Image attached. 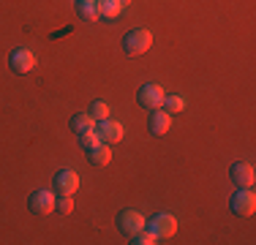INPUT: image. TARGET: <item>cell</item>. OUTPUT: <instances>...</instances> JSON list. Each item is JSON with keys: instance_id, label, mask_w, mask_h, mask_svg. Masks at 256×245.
Masks as SVG:
<instances>
[{"instance_id": "obj_1", "label": "cell", "mask_w": 256, "mask_h": 245, "mask_svg": "<svg viewBox=\"0 0 256 245\" xmlns=\"http://www.w3.org/2000/svg\"><path fill=\"white\" fill-rule=\"evenodd\" d=\"M150 46H153V33H150V30H144V28L131 30V33L123 38V49H126V54H131V58L144 54Z\"/></svg>"}, {"instance_id": "obj_2", "label": "cell", "mask_w": 256, "mask_h": 245, "mask_svg": "<svg viewBox=\"0 0 256 245\" xmlns=\"http://www.w3.org/2000/svg\"><path fill=\"white\" fill-rule=\"evenodd\" d=\"M229 210L234 212V216L240 218H248L256 212V194L251 191V188H237V194L232 196L229 202Z\"/></svg>"}, {"instance_id": "obj_3", "label": "cell", "mask_w": 256, "mask_h": 245, "mask_svg": "<svg viewBox=\"0 0 256 245\" xmlns=\"http://www.w3.org/2000/svg\"><path fill=\"white\" fill-rule=\"evenodd\" d=\"M54 199H58L54 191H33L28 199V210L38 218H46L54 210Z\"/></svg>"}, {"instance_id": "obj_4", "label": "cell", "mask_w": 256, "mask_h": 245, "mask_svg": "<svg viewBox=\"0 0 256 245\" xmlns=\"http://www.w3.org/2000/svg\"><path fill=\"white\" fill-rule=\"evenodd\" d=\"M93 131L98 134V139H101L104 144H109V147H112V144H118L120 139H123L126 128H123V122L109 120V118H106V120H98V122H96V126H93Z\"/></svg>"}, {"instance_id": "obj_5", "label": "cell", "mask_w": 256, "mask_h": 245, "mask_svg": "<svg viewBox=\"0 0 256 245\" xmlns=\"http://www.w3.org/2000/svg\"><path fill=\"white\" fill-rule=\"evenodd\" d=\"M144 226H148V220H144V216L139 210H123L118 216V229H120V234H126V237H131V234H136V232H142Z\"/></svg>"}, {"instance_id": "obj_6", "label": "cell", "mask_w": 256, "mask_h": 245, "mask_svg": "<svg viewBox=\"0 0 256 245\" xmlns=\"http://www.w3.org/2000/svg\"><path fill=\"white\" fill-rule=\"evenodd\" d=\"M164 88H158V84H142V88H139V93H136V104L142 109H150V112H153V109H161V104H164Z\"/></svg>"}, {"instance_id": "obj_7", "label": "cell", "mask_w": 256, "mask_h": 245, "mask_svg": "<svg viewBox=\"0 0 256 245\" xmlns=\"http://www.w3.org/2000/svg\"><path fill=\"white\" fill-rule=\"evenodd\" d=\"M150 232H153L158 240L174 237V232H178V218H174L172 212H158V216H153V220H150Z\"/></svg>"}, {"instance_id": "obj_8", "label": "cell", "mask_w": 256, "mask_h": 245, "mask_svg": "<svg viewBox=\"0 0 256 245\" xmlns=\"http://www.w3.org/2000/svg\"><path fill=\"white\" fill-rule=\"evenodd\" d=\"M52 191L58 194V196H63V194L74 196L79 191V174H76L74 169L58 172V174H54V182H52Z\"/></svg>"}, {"instance_id": "obj_9", "label": "cell", "mask_w": 256, "mask_h": 245, "mask_svg": "<svg viewBox=\"0 0 256 245\" xmlns=\"http://www.w3.org/2000/svg\"><path fill=\"white\" fill-rule=\"evenodd\" d=\"M229 177H232V182H234L237 188H254L256 169L251 166V164H246V161H237V164H232Z\"/></svg>"}, {"instance_id": "obj_10", "label": "cell", "mask_w": 256, "mask_h": 245, "mask_svg": "<svg viewBox=\"0 0 256 245\" xmlns=\"http://www.w3.org/2000/svg\"><path fill=\"white\" fill-rule=\"evenodd\" d=\"M8 66H11V71H14V74H30V71L36 68V54L30 52V49L20 46V49H14V52H11Z\"/></svg>"}, {"instance_id": "obj_11", "label": "cell", "mask_w": 256, "mask_h": 245, "mask_svg": "<svg viewBox=\"0 0 256 245\" xmlns=\"http://www.w3.org/2000/svg\"><path fill=\"white\" fill-rule=\"evenodd\" d=\"M169 126H172V114H169L166 109H153V112H150L148 128H150L153 136H164V134L169 131Z\"/></svg>"}, {"instance_id": "obj_12", "label": "cell", "mask_w": 256, "mask_h": 245, "mask_svg": "<svg viewBox=\"0 0 256 245\" xmlns=\"http://www.w3.org/2000/svg\"><path fill=\"white\" fill-rule=\"evenodd\" d=\"M93 3H96L98 16H104V20H114V16H120V14H123V8H126L120 0H93Z\"/></svg>"}, {"instance_id": "obj_13", "label": "cell", "mask_w": 256, "mask_h": 245, "mask_svg": "<svg viewBox=\"0 0 256 245\" xmlns=\"http://www.w3.org/2000/svg\"><path fill=\"white\" fill-rule=\"evenodd\" d=\"M88 161L93 164V166H106L109 161H112V150H109V144H96L93 150H88Z\"/></svg>"}, {"instance_id": "obj_14", "label": "cell", "mask_w": 256, "mask_h": 245, "mask_svg": "<svg viewBox=\"0 0 256 245\" xmlns=\"http://www.w3.org/2000/svg\"><path fill=\"white\" fill-rule=\"evenodd\" d=\"M93 126H96V120L90 118V112H79L68 122V128L76 134V136H79V134H84V131H93Z\"/></svg>"}, {"instance_id": "obj_15", "label": "cell", "mask_w": 256, "mask_h": 245, "mask_svg": "<svg viewBox=\"0 0 256 245\" xmlns=\"http://www.w3.org/2000/svg\"><path fill=\"white\" fill-rule=\"evenodd\" d=\"M76 16L79 20H84V22H96L98 20V11H96V3L93 0H76Z\"/></svg>"}, {"instance_id": "obj_16", "label": "cell", "mask_w": 256, "mask_h": 245, "mask_svg": "<svg viewBox=\"0 0 256 245\" xmlns=\"http://www.w3.org/2000/svg\"><path fill=\"white\" fill-rule=\"evenodd\" d=\"M88 112H90V118H93L96 122H98V120H106L112 109H109V104H106V101H101V98H96V101L90 104V109H88Z\"/></svg>"}, {"instance_id": "obj_17", "label": "cell", "mask_w": 256, "mask_h": 245, "mask_svg": "<svg viewBox=\"0 0 256 245\" xmlns=\"http://www.w3.org/2000/svg\"><path fill=\"white\" fill-rule=\"evenodd\" d=\"M161 106H166L169 114H178V112H182V109H186V98H182V96H164V104H161Z\"/></svg>"}, {"instance_id": "obj_18", "label": "cell", "mask_w": 256, "mask_h": 245, "mask_svg": "<svg viewBox=\"0 0 256 245\" xmlns=\"http://www.w3.org/2000/svg\"><path fill=\"white\" fill-rule=\"evenodd\" d=\"M131 245H156L158 242V237L153 234V232H136V234H131V240H128Z\"/></svg>"}, {"instance_id": "obj_19", "label": "cell", "mask_w": 256, "mask_h": 245, "mask_svg": "<svg viewBox=\"0 0 256 245\" xmlns=\"http://www.w3.org/2000/svg\"><path fill=\"white\" fill-rule=\"evenodd\" d=\"M54 210L60 212V216H68L71 210H74V199H71L68 194H63V196H58L54 199Z\"/></svg>"}, {"instance_id": "obj_20", "label": "cell", "mask_w": 256, "mask_h": 245, "mask_svg": "<svg viewBox=\"0 0 256 245\" xmlns=\"http://www.w3.org/2000/svg\"><path fill=\"white\" fill-rule=\"evenodd\" d=\"M79 144H82L84 150H93L96 144H101V139L96 131H84V134H79Z\"/></svg>"}, {"instance_id": "obj_21", "label": "cell", "mask_w": 256, "mask_h": 245, "mask_svg": "<svg viewBox=\"0 0 256 245\" xmlns=\"http://www.w3.org/2000/svg\"><path fill=\"white\" fill-rule=\"evenodd\" d=\"M120 3H123V6H128V3H131V0H120Z\"/></svg>"}]
</instances>
